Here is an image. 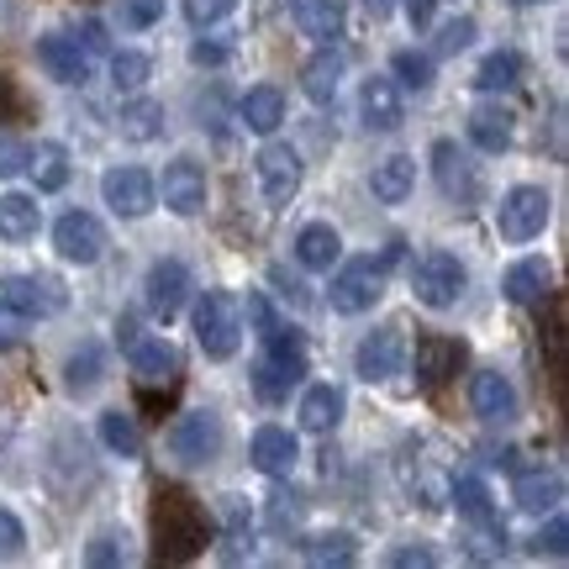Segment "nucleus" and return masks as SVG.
I'll return each mask as SVG.
<instances>
[{"instance_id":"nucleus-40","label":"nucleus","mask_w":569,"mask_h":569,"mask_svg":"<svg viewBox=\"0 0 569 569\" xmlns=\"http://www.w3.org/2000/svg\"><path fill=\"white\" fill-rule=\"evenodd\" d=\"M390 69H396V80L407 84V90H417V96H427V90H432V59H427V53H417V48H401V53L390 59Z\"/></svg>"},{"instance_id":"nucleus-56","label":"nucleus","mask_w":569,"mask_h":569,"mask_svg":"<svg viewBox=\"0 0 569 569\" xmlns=\"http://www.w3.org/2000/svg\"><path fill=\"white\" fill-rule=\"evenodd\" d=\"M138 338H142V332H138V317H122V322H117V343H122V348H138Z\"/></svg>"},{"instance_id":"nucleus-2","label":"nucleus","mask_w":569,"mask_h":569,"mask_svg":"<svg viewBox=\"0 0 569 569\" xmlns=\"http://www.w3.org/2000/svg\"><path fill=\"white\" fill-rule=\"evenodd\" d=\"M306 380V343L296 327H274L264 338V353H259V365H253V390L264 396V401H284L290 390Z\"/></svg>"},{"instance_id":"nucleus-27","label":"nucleus","mask_w":569,"mask_h":569,"mask_svg":"<svg viewBox=\"0 0 569 569\" xmlns=\"http://www.w3.org/2000/svg\"><path fill=\"white\" fill-rule=\"evenodd\" d=\"M238 122H243L248 132H259V138L280 132V122H284V96L274 90V84H253L243 101H238Z\"/></svg>"},{"instance_id":"nucleus-6","label":"nucleus","mask_w":569,"mask_h":569,"mask_svg":"<svg viewBox=\"0 0 569 569\" xmlns=\"http://www.w3.org/2000/svg\"><path fill=\"white\" fill-rule=\"evenodd\" d=\"M549 190L543 184H511L501 206H496V232L507 238V243H532L543 227H549Z\"/></svg>"},{"instance_id":"nucleus-54","label":"nucleus","mask_w":569,"mask_h":569,"mask_svg":"<svg viewBox=\"0 0 569 569\" xmlns=\"http://www.w3.org/2000/svg\"><path fill=\"white\" fill-rule=\"evenodd\" d=\"M80 38H84V53H101V48H106V27H101V21H84Z\"/></svg>"},{"instance_id":"nucleus-15","label":"nucleus","mask_w":569,"mask_h":569,"mask_svg":"<svg viewBox=\"0 0 569 569\" xmlns=\"http://www.w3.org/2000/svg\"><path fill=\"white\" fill-rule=\"evenodd\" d=\"M53 248H59L69 264H96L106 253V227L90 217V211H69L53 227Z\"/></svg>"},{"instance_id":"nucleus-13","label":"nucleus","mask_w":569,"mask_h":569,"mask_svg":"<svg viewBox=\"0 0 569 569\" xmlns=\"http://www.w3.org/2000/svg\"><path fill=\"white\" fill-rule=\"evenodd\" d=\"M253 180H259L269 206L296 201V190H301V153L290 142H264L259 159H253Z\"/></svg>"},{"instance_id":"nucleus-26","label":"nucleus","mask_w":569,"mask_h":569,"mask_svg":"<svg viewBox=\"0 0 569 569\" xmlns=\"http://www.w3.org/2000/svg\"><path fill=\"white\" fill-rule=\"evenodd\" d=\"M369 190H375V201L386 206H401L417 190V159L407 153H390V159L375 163V174H369Z\"/></svg>"},{"instance_id":"nucleus-39","label":"nucleus","mask_w":569,"mask_h":569,"mask_svg":"<svg viewBox=\"0 0 569 569\" xmlns=\"http://www.w3.org/2000/svg\"><path fill=\"white\" fill-rule=\"evenodd\" d=\"M148 74H153L148 53H138V48L111 53V84H117V90H142V84H148Z\"/></svg>"},{"instance_id":"nucleus-14","label":"nucleus","mask_w":569,"mask_h":569,"mask_svg":"<svg viewBox=\"0 0 569 569\" xmlns=\"http://www.w3.org/2000/svg\"><path fill=\"white\" fill-rule=\"evenodd\" d=\"M142 290H148V311H153L159 322H174L184 311V301H190V269H184L180 259H159V264L148 269Z\"/></svg>"},{"instance_id":"nucleus-7","label":"nucleus","mask_w":569,"mask_h":569,"mask_svg":"<svg viewBox=\"0 0 569 569\" xmlns=\"http://www.w3.org/2000/svg\"><path fill=\"white\" fill-rule=\"evenodd\" d=\"M63 284L48 280V274H0V311L17 317V322H32V317H53L63 311Z\"/></svg>"},{"instance_id":"nucleus-10","label":"nucleus","mask_w":569,"mask_h":569,"mask_svg":"<svg viewBox=\"0 0 569 569\" xmlns=\"http://www.w3.org/2000/svg\"><path fill=\"white\" fill-rule=\"evenodd\" d=\"M432 174H438V190L448 196V206H459V211H475L480 196H486V184H480V169L459 153V142H432Z\"/></svg>"},{"instance_id":"nucleus-57","label":"nucleus","mask_w":569,"mask_h":569,"mask_svg":"<svg viewBox=\"0 0 569 569\" xmlns=\"http://www.w3.org/2000/svg\"><path fill=\"white\" fill-rule=\"evenodd\" d=\"M390 6H396V0H365V11H369L375 21H386V17H390Z\"/></svg>"},{"instance_id":"nucleus-45","label":"nucleus","mask_w":569,"mask_h":569,"mask_svg":"<svg viewBox=\"0 0 569 569\" xmlns=\"http://www.w3.org/2000/svg\"><path fill=\"white\" fill-rule=\"evenodd\" d=\"M84 559H90V565H127V538H117V532H96L90 549H84Z\"/></svg>"},{"instance_id":"nucleus-28","label":"nucleus","mask_w":569,"mask_h":569,"mask_svg":"<svg viewBox=\"0 0 569 569\" xmlns=\"http://www.w3.org/2000/svg\"><path fill=\"white\" fill-rule=\"evenodd\" d=\"M290 17H296L306 38L317 42L343 38V0H290Z\"/></svg>"},{"instance_id":"nucleus-4","label":"nucleus","mask_w":569,"mask_h":569,"mask_svg":"<svg viewBox=\"0 0 569 569\" xmlns=\"http://www.w3.org/2000/svg\"><path fill=\"white\" fill-rule=\"evenodd\" d=\"M465 264L448 253V248H427V253H417L411 259V296L422 306H432V311H448V306L465 296Z\"/></svg>"},{"instance_id":"nucleus-3","label":"nucleus","mask_w":569,"mask_h":569,"mask_svg":"<svg viewBox=\"0 0 569 569\" xmlns=\"http://www.w3.org/2000/svg\"><path fill=\"white\" fill-rule=\"evenodd\" d=\"M196 343L206 359H232L243 343V306L232 290H206L196 301Z\"/></svg>"},{"instance_id":"nucleus-46","label":"nucleus","mask_w":569,"mask_h":569,"mask_svg":"<svg viewBox=\"0 0 569 569\" xmlns=\"http://www.w3.org/2000/svg\"><path fill=\"white\" fill-rule=\"evenodd\" d=\"M565 538H569V522L559 517V511H549V528L538 532V543H532V549H538V553H549V559H565V553H569Z\"/></svg>"},{"instance_id":"nucleus-30","label":"nucleus","mask_w":569,"mask_h":569,"mask_svg":"<svg viewBox=\"0 0 569 569\" xmlns=\"http://www.w3.org/2000/svg\"><path fill=\"white\" fill-rule=\"evenodd\" d=\"M42 227V206L32 201V196H0V238L6 243H27V238H38Z\"/></svg>"},{"instance_id":"nucleus-1","label":"nucleus","mask_w":569,"mask_h":569,"mask_svg":"<svg viewBox=\"0 0 569 569\" xmlns=\"http://www.w3.org/2000/svg\"><path fill=\"white\" fill-rule=\"evenodd\" d=\"M206 538H211V528H206V511L190 490L180 486L153 490V543H159V559L184 565V559L206 553Z\"/></svg>"},{"instance_id":"nucleus-33","label":"nucleus","mask_w":569,"mask_h":569,"mask_svg":"<svg viewBox=\"0 0 569 569\" xmlns=\"http://www.w3.org/2000/svg\"><path fill=\"white\" fill-rule=\"evenodd\" d=\"M343 422V390L338 386H311L301 396V427L306 432H332Z\"/></svg>"},{"instance_id":"nucleus-11","label":"nucleus","mask_w":569,"mask_h":569,"mask_svg":"<svg viewBox=\"0 0 569 569\" xmlns=\"http://www.w3.org/2000/svg\"><path fill=\"white\" fill-rule=\"evenodd\" d=\"M469 359V343L465 338H448V332H422L417 338V353H411V365H417V386L422 390H443Z\"/></svg>"},{"instance_id":"nucleus-21","label":"nucleus","mask_w":569,"mask_h":569,"mask_svg":"<svg viewBox=\"0 0 569 569\" xmlns=\"http://www.w3.org/2000/svg\"><path fill=\"white\" fill-rule=\"evenodd\" d=\"M359 117H365L369 132H396V127H401V117H407L396 80H386V74H369L365 90H359Z\"/></svg>"},{"instance_id":"nucleus-52","label":"nucleus","mask_w":569,"mask_h":569,"mask_svg":"<svg viewBox=\"0 0 569 569\" xmlns=\"http://www.w3.org/2000/svg\"><path fill=\"white\" fill-rule=\"evenodd\" d=\"M432 11H438V0H407V17H411V27H417V32L432 21Z\"/></svg>"},{"instance_id":"nucleus-8","label":"nucleus","mask_w":569,"mask_h":569,"mask_svg":"<svg viewBox=\"0 0 569 569\" xmlns=\"http://www.w3.org/2000/svg\"><path fill=\"white\" fill-rule=\"evenodd\" d=\"M353 369H359V380H369V386L396 380L407 369V332H401V322L375 327L365 343H359V353H353Z\"/></svg>"},{"instance_id":"nucleus-31","label":"nucleus","mask_w":569,"mask_h":569,"mask_svg":"<svg viewBox=\"0 0 569 569\" xmlns=\"http://www.w3.org/2000/svg\"><path fill=\"white\" fill-rule=\"evenodd\" d=\"M501 290H507L511 306H538L543 296H549V264H543V259H522V264H511L507 280H501Z\"/></svg>"},{"instance_id":"nucleus-49","label":"nucleus","mask_w":569,"mask_h":569,"mask_svg":"<svg viewBox=\"0 0 569 569\" xmlns=\"http://www.w3.org/2000/svg\"><path fill=\"white\" fill-rule=\"evenodd\" d=\"M248 322H253V332H259V338H269V332L280 327V317H274V306H269L264 290H248Z\"/></svg>"},{"instance_id":"nucleus-48","label":"nucleus","mask_w":569,"mask_h":569,"mask_svg":"<svg viewBox=\"0 0 569 569\" xmlns=\"http://www.w3.org/2000/svg\"><path fill=\"white\" fill-rule=\"evenodd\" d=\"M21 169H27V142L0 132V180H17Z\"/></svg>"},{"instance_id":"nucleus-53","label":"nucleus","mask_w":569,"mask_h":569,"mask_svg":"<svg viewBox=\"0 0 569 569\" xmlns=\"http://www.w3.org/2000/svg\"><path fill=\"white\" fill-rule=\"evenodd\" d=\"M390 565L407 569V565H432V549H396L390 553Z\"/></svg>"},{"instance_id":"nucleus-19","label":"nucleus","mask_w":569,"mask_h":569,"mask_svg":"<svg viewBox=\"0 0 569 569\" xmlns=\"http://www.w3.org/2000/svg\"><path fill=\"white\" fill-rule=\"evenodd\" d=\"M469 401H475V417L490 427L517 422V390H511V380L501 369H480L475 386H469Z\"/></svg>"},{"instance_id":"nucleus-34","label":"nucleus","mask_w":569,"mask_h":569,"mask_svg":"<svg viewBox=\"0 0 569 569\" xmlns=\"http://www.w3.org/2000/svg\"><path fill=\"white\" fill-rule=\"evenodd\" d=\"M27 174L38 180V190H63L69 184V153L63 142H27Z\"/></svg>"},{"instance_id":"nucleus-55","label":"nucleus","mask_w":569,"mask_h":569,"mask_svg":"<svg viewBox=\"0 0 569 569\" xmlns=\"http://www.w3.org/2000/svg\"><path fill=\"white\" fill-rule=\"evenodd\" d=\"M21 343V332H17V322H11V317H6V311H0V353H11V348Z\"/></svg>"},{"instance_id":"nucleus-38","label":"nucleus","mask_w":569,"mask_h":569,"mask_svg":"<svg viewBox=\"0 0 569 569\" xmlns=\"http://www.w3.org/2000/svg\"><path fill=\"white\" fill-rule=\"evenodd\" d=\"M101 443L122 459H138L142 453V432H138V417L132 411H106L101 417Z\"/></svg>"},{"instance_id":"nucleus-32","label":"nucleus","mask_w":569,"mask_h":569,"mask_svg":"<svg viewBox=\"0 0 569 569\" xmlns=\"http://www.w3.org/2000/svg\"><path fill=\"white\" fill-rule=\"evenodd\" d=\"M101 380H106L101 343H80L74 353H69V365H63V390H69V396H90Z\"/></svg>"},{"instance_id":"nucleus-5","label":"nucleus","mask_w":569,"mask_h":569,"mask_svg":"<svg viewBox=\"0 0 569 569\" xmlns=\"http://www.w3.org/2000/svg\"><path fill=\"white\" fill-rule=\"evenodd\" d=\"M390 259H396V248H390L380 264H375V259H348V264L332 274V290H327L332 311L359 317V311H369V306L380 301V296H386V269H390Z\"/></svg>"},{"instance_id":"nucleus-58","label":"nucleus","mask_w":569,"mask_h":569,"mask_svg":"<svg viewBox=\"0 0 569 569\" xmlns=\"http://www.w3.org/2000/svg\"><path fill=\"white\" fill-rule=\"evenodd\" d=\"M511 6H543V0H511Z\"/></svg>"},{"instance_id":"nucleus-44","label":"nucleus","mask_w":569,"mask_h":569,"mask_svg":"<svg viewBox=\"0 0 569 569\" xmlns=\"http://www.w3.org/2000/svg\"><path fill=\"white\" fill-rule=\"evenodd\" d=\"M159 17H163V0H122V11H117V21H122L127 32H142V27H153Z\"/></svg>"},{"instance_id":"nucleus-12","label":"nucleus","mask_w":569,"mask_h":569,"mask_svg":"<svg viewBox=\"0 0 569 569\" xmlns=\"http://www.w3.org/2000/svg\"><path fill=\"white\" fill-rule=\"evenodd\" d=\"M101 196H106V206H111L117 217L138 222V217H148V211L159 206V184H153V174H148V169L122 163V169H106Z\"/></svg>"},{"instance_id":"nucleus-41","label":"nucleus","mask_w":569,"mask_h":569,"mask_svg":"<svg viewBox=\"0 0 569 569\" xmlns=\"http://www.w3.org/2000/svg\"><path fill=\"white\" fill-rule=\"evenodd\" d=\"M222 522H227V543H232V553H243V543L253 549V511H248L243 496H227L222 501Z\"/></svg>"},{"instance_id":"nucleus-18","label":"nucleus","mask_w":569,"mask_h":569,"mask_svg":"<svg viewBox=\"0 0 569 569\" xmlns=\"http://www.w3.org/2000/svg\"><path fill=\"white\" fill-rule=\"evenodd\" d=\"M127 359H132V375H138L142 390L180 380V348L169 338H138V348H127Z\"/></svg>"},{"instance_id":"nucleus-37","label":"nucleus","mask_w":569,"mask_h":569,"mask_svg":"<svg viewBox=\"0 0 569 569\" xmlns=\"http://www.w3.org/2000/svg\"><path fill=\"white\" fill-rule=\"evenodd\" d=\"M117 132H122L127 142L163 138V106L159 101H127L122 111H117Z\"/></svg>"},{"instance_id":"nucleus-24","label":"nucleus","mask_w":569,"mask_h":569,"mask_svg":"<svg viewBox=\"0 0 569 569\" xmlns=\"http://www.w3.org/2000/svg\"><path fill=\"white\" fill-rule=\"evenodd\" d=\"M348 74V59L338 53V48H322V53H311L301 69V90H306V101H317V106H332V96H338V84H343Z\"/></svg>"},{"instance_id":"nucleus-25","label":"nucleus","mask_w":569,"mask_h":569,"mask_svg":"<svg viewBox=\"0 0 569 569\" xmlns=\"http://www.w3.org/2000/svg\"><path fill=\"white\" fill-rule=\"evenodd\" d=\"M528 80V59L517 53V48H496V53H486L480 59V69H475V90H486V96H501V90H517V84Z\"/></svg>"},{"instance_id":"nucleus-17","label":"nucleus","mask_w":569,"mask_h":569,"mask_svg":"<svg viewBox=\"0 0 569 569\" xmlns=\"http://www.w3.org/2000/svg\"><path fill=\"white\" fill-rule=\"evenodd\" d=\"M163 206L174 211V217H196L206 211V169L196 159H174L163 169Z\"/></svg>"},{"instance_id":"nucleus-16","label":"nucleus","mask_w":569,"mask_h":569,"mask_svg":"<svg viewBox=\"0 0 569 569\" xmlns=\"http://www.w3.org/2000/svg\"><path fill=\"white\" fill-rule=\"evenodd\" d=\"M38 63L48 69V80H59V84H90V53H84L80 38H63V32H48V38H38Z\"/></svg>"},{"instance_id":"nucleus-43","label":"nucleus","mask_w":569,"mask_h":569,"mask_svg":"<svg viewBox=\"0 0 569 569\" xmlns=\"http://www.w3.org/2000/svg\"><path fill=\"white\" fill-rule=\"evenodd\" d=\"M475 32H480V27H475V17L443 21V27H438V53H465L469 42H475Z\"/></svg>"},{"instance_id":"nucleus-36","label":"nucleus","mask_w":569,"mask_h":569,"mask_svg":"<svg viewBox=\"0 0 569 569\" xmlns=\"http://www.w3.org/2000/svg\"><path fill=\"white\" fill-rule=\"evenodd\" d=\"M301 549L311 565H353L359 559V538L348 528H327V532H311Z\"/></svg>"},{"instance_id":"nucleus-23","label":"nucleus","mask_w":569,"mask_h":569,"mask_svg":"<svg viewBox=\"0 0 569 569\" xmlns=\"http://www.w3.org/2000/svg\"><path fill=\"white\" fill-rule=\"evenodd\" d=\"M511 132H517L511 106L490 101V106H475V111H469V142H475V148H486V153H507Z\"/></svg>"},{"instance_id":"nucleus-20","label":"nucleus","mask_w":569,"mask_h":569,"mask_svg":"<svg viewBox=\"0 0 569 569\" xmlns=\"http://www.w3.org/2000/svg\"><path fill=\"white\" fill-rule=\"evenodd\" d=\"M248 459H253L259 475L284 480V475L296 469V459H301V443H296V432H290V427H259V432H253V443H248Z\"/></svg>"},{"instance_id":"nucleus-29","label":"nucleus","mask_w":569,"mask_h":569,"mask_svg":"<svg viewBox=\"0 0 569 569\" xmlns=\"http://www.w3.org/2000/svg\"><path fill=\"white\" fill-rule=\"evenodd\" d=\"M559 501H565V475H559V469H538V475H522V480H517V507L532 511V517L559 511Z\"/></svg>"},{"instance_id":"nucleus-9","label":"nucleus","mask_w":569,"mask_h":569,"mask_svg":"<svg viewBox=\"0 0 569 569\" xmlns=\"http://www.w3.org/2000/svg\"><path fill=\"white\" fill-rule=\"evenodd\" d=\"M169 453L180 459L184 469H201L222 453V417L211 411H184L180 422L169 427Z\"/></svg>"},{"instance_id":"nucleus-22","label":"nucleus","mask_w":569,"mask_h":569,"mask_svg":"<svg viewBox=\"0 0 569 569\" xmlns=\"http://www.w3.org/2000/svg\"><path fill=\"white\" fill-rule=\"evenodd\" d=\"M296 259H301V269H311V274H327V269L343 259L338 227L332 222H306L301 232H296Z\"/></svg>"},{"instance_id":"nucleus-51","label":"nucleus","mask_w":569,"mask_h":569,"mask_svg":"<svg viewBox=\"0 0 569 569\" xmlns=\"http://www.w3.org/2000/svg\"><path fill=\"white\" fill-rule=\"evenodd\" d=\"M190 63H211V69H217V63H227V48L222 42H196V48H190Z\"/></svg>"},{"instance_id":"nucleus-42","label":"nucleus","mask_w":569,"mask_h":569,"mask_svg":"<svg viewBox=\"0 0 569 569\" xmlns=\"http://www.w3.org/2000/svg\"><path fill=\"white\" fill-rule=\"evenodd\" d=\"M306 517V501L301 496H290V490H280V496H269V532H296Z\"/></svg>"},{"instance_id":"nucleus-47","label":"nucleus","mask_w":569,"mask_h":569,"mask_svg":"<svg viewBox=\"0 0 569 569\" xmlns=\"http://www.w3.org/2000/svg\"><path fill=\"white\" fill-rule=\"evenodd\" d=\"M232 6H238V0H184V21H190V27H211V21L232 17Z\"/></svg>"},{"instance_id":"nucleus-35","label":"nucleus","mask_w":569,"mask_h":569,"mask_svg":"<svg viewBox=\"0 0 569 569\" xmlns=\"http://www.w3.org/2000/svg\"><path fill=\"white\" fill-rule=\"evenodd\" d=\"M448 501L459 507L469 528H501V517H496V501H490V490L480 480H459V486H448Z\"/></svg>"},{"instance_id":"nucleus-50","label":"nucleus","mask_w":569,"mask_h":569,"mask_svg":"<svg viewBox=\"0 0 569 569\" xmlns=\"http://www.w3.org/2000/svg\"><path fill=\"white\" fill-rule=\"evenodd\" d=\"M21 543H27V528L17 522V511L0 507V559H11V553H21Z\"/></svg>"}]
</instances>
